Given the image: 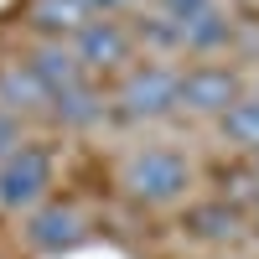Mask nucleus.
<instances>
[{"label":"nucleus","instance_id":"f257e3e1","mask_svg":"<svg viewBox=\"0 0 259 259\" xmlns=\"http://www.w3.org/2000/svg\"><path fill=\"white\" fill-rule=\"evenodd\" d=\"M119 187L135 202H145V207H171V202H182L187 187H192V161L177 145H140L135 156L124 161V171H119Z\"/></svg>","mask_w":259,"mask_h":259},{"label":"nucleus","instance_id":"f03ea898","mask_svg":"<svg viewBox=\"0 0 259 259\" xmlns=\"http://www.w3.org/2000/svg\"><path fill=\"white\" fill-rule=\"evenodd\" d=\"M182 109V73L166 62H135L119 78V114L124 119H166Z\"/></svg>","mask_w":259,"mask_h":259},{"label":"nucleus","instance_id":"7ed1b4c3","mask_svg":"<svg viewBox=\"0 0 259 259\" xmlns=\"http://www.w3.org/2000/svg\"><path fill=\"white\" fill-rule=\"evenodd\" d=\"M52 187V156L41 145H21L0 161V207L6 212H36Z\"/></svg>","mask_w":259,"mask_h":259},{"label":"nucleus","instance_id":"20e7f679","mask_svg":"<svg viewBox=\"0 0 259 259\" xmlns=\"http://www.w3.org/2000/svg\"><path fill=\"white\" fill-rule=\"evenodd\" d=\"M73 52L83 62V73H130V57H135V36H130L119 21L94 16L89 26L73 36Z\"/></svg>","mask_w":259,"mask_h":259},{"label":"nucleus","instance_id":"39448f33","mask_svg":"<svg viewBox=\"0 0 259 259\" xmlns=\"http://www.w3.org/2000/svg\"><path fill=\"white\" fill-rule=\"evenodd\" d=\"M239 78L218 62H197V68L182 73V109L187 114H207V119H223L233 104H239Z\"/></svg>","mask_w":259,"mask_h":259},{"label":"nucleus","instance_id":"423d86ee","mask_svg":"<svg viewBox=\"0 0 259 259\" xmlns=\"http://www.w3.org/2000/svg\"><path fill=\"white\" fill-rule=\"evenodd\" d=\"M83 239V218L68 202H41L36 212H26V244L36 254H62Z\"/></svg>","mask_w":259,"mask_h":259},{"label":"nucleus","instance_id":"0eeeda50","mask_svg":"<svg viewBox=\"0 0 259 259\" xmlns=\"http://www.w3.org/2000/svg\"><path fill=\"white\" fill-rule=\"evenodd\" d=\"M26 68L41 78V89H47V94H62V89H73V83L89 78V73H83V62H78V52H73V41H41Z\"/></svg>","mask_w":259,"mask_h":259},{"label":"nucleus","instance_id":"6e6552de","mask_svg":"<svg viewBox=\"0 0 259 259\" xmlns=\"http://www.w3.org/2000/svg\"><path fill=\"white\" fill-rule=\"evenodd\" d=\"M89 21H94V16H89V6H83V0H31V26L47 31L52 41L78 36Z\"/></svg>","mask_w":259,"mask_h":259},{"label":"nucleus","instance_id":"1a4fd4ad","mask_svg":"<svg viewBox=\"0 0 259 259\" xmlns=\"http://www.w3.org/2000/svg\"><path fill=\"white\" fill-rule=\"evenodd\" d=\"M52 114L68 124V130H89V124L104 119V94L94 89L89 78H83V83H73V89L52 94Z\"/></svg>","mask_w":259,"mask_h":259},{"label":"nucleus","instance_id":"9d476101","mask_svg":"<svg viewBox=\"0 0 259 259\" xmlns=\"http://www.w3.org/2000/svg\"><path fill=\"white\" fill-rule=\"evenodd\" d=\"M187 233L202 244H228L233 233H244V212L228 207V202H202L187 212Z\"/></svg>","mask_w":259,"mask_h":259},{"label":"nucleus","instance_id":"9b49d317","mask_svg":"<svg viewBox=\"0 0 259 259\" xmlns=\"http://www.w3.org/2000/svg\"><path fill=\"white\" fill-rule=\"evenodd\" d=\"M130 36H135L140 47H150V52H156V62H161V57H171V52H187V31H182L177 21H171V16H161V11L140 16Z\"/></svg>","mask_w":259,"mask_h":259},{"label":"nucleus","instance_id":"f8f14e48","mask_svg":"<svg viewBox=\"0 0 259 259\" xmlns=\"http://www.w3.org/2000/svg\"><path fill=\"white\" fill-rule=\"evenodd\" d=\"M31 104H52V94L41 89V78L31 68H6L0 73V109H31Z\"/></svg>","mask_w":259,"mask_h":259},{"label":"nucleus","instance_id":"ddd939ff","mask_svg":"<svg viewBox=\"0 0 259 259\" xmlns=\"http://www.w3.org/2000/svg\"><path fill=\"white\" fill-rule=\"evenodd\" d=\"M218 124H223V140H228V145L259 156V94H254V99H239Z\"/></svg>","mask_w":259,"mask_h":259},{"label":"nucleus","instance_id":"4468645a","mask_svg":"<svg viewBox=\"0 0 259 259\" xmlns=\"http://www.w3.org/2000/svg\"><path fill=\"white\" fill-rule=\"evenodd\" d=\"M182 31H187V52L207 57V52H223V47H228V36H233V21H228L223 11H207L202 21H192V26H182Z\"/></svg>","mask_w":259,"mask_h":259},{"label":"nucleus","instance_id":"2eb2a0df","mask_svg":"<svg viewBox=\"0 0 259 259\" xmlns=\"http://www.w3.org/2000/svg\"><path fill=\"white\" fill-rule=\"evenodd\" d=\"M207 11H218V0H161V16H171L177 26H192V21H202Z\"/></svg>","mask_w":259,"mask_h":259},{"label":"nucleus","instance_id":"dca6fc26","mask_svg":"<svg viewBox=\"0 0 259 259\" xmlns=\"http://www.w3.org/2000/svg\"><path fill=\"white\" fill-rule=\"evenodd\" d=\"M26 140H21V124H16V114L11 109H0V161L11 156V150H21Z\"/></svg>","mask_w":259,"mask_h":259},{"label":"nucleus","instance_id":"f3484780","mask_svg":"<svg viewBox=\"0 0 259 259\" xmlns=\"http://www.w3.org/2000/svg\"><path fill=\"white\" fill-rule=\"evenodd\" d=\"M254 228H259V212H254Z\"/></svg>","mask_w":259,"mask_h":259},{"label":"nucleus","instance_id":"a211bd4d","mask_svg":"<svg viewBox=\"0 0 259 259\" xmlns=\"http://www.w3.org/2000/svg\"><path fill=\"white\" fill-rule=\"evenodd\" d=\"M254 182H259V177H254Z\"/></svg>","mask_w":259,"mask_h":259}]
</instances>
